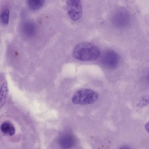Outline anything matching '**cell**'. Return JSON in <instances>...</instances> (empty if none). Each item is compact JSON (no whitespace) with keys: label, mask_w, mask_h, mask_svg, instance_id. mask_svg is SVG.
Wrapping results in <instances>:
<instances>
[{"label":"cell","mask_w":149,"mask_h":149,"mask_svg":"<svg viewBox=\"0 0 149 149\" xmlns=\"http://www.w3.org/2000/svg\"><path fill=\"white\" fill-rule=\"evenodd\" d=\"M99 48L94 44L87 42L78 44L74 49L73 55L76 59L91 61L98 58L100 55Z\"/></svg>","instance_id":"1"},{"label":"cell","mask_w":149,"mask_h":149,"mask_svg":"<svg viewBox=\"0 0 149 149\" xmlns=\"http://www.w3.org/2000/svg\"><path fill=\"white\" fill-rule=\"evenodd\" d=\"M98 95L94 91L87 88L80 89L73 95V103L80 105L91 104L94 103L98 98Z\"/></svg>","instance_id":"2"},{"label":"cell","mask_w":149,"mask_h":149,"mask_svg":"<svg viewBox=\"0 0 149 149\" xmlns=\"http://www.w3.org/2000/svg\"><path fill=\"white\" fill-rule=\"evenodd\" d=\"M119 56L117 53L112 50L105 51L102 55L101 61L106 68L113 70L116 68L119 61Z\"/></svg>","instance_id":"3"},{"label":"cell","mask_w":149,"mask_h":149,"mask_svg":"<svg viewBox=\"0 0 149 149\" xmlns=\"http://www.w3.org/2000/svg\"><path fill=\"white\" fill-rule=\"evenodd\" d=\"M68 15L73 20H79L82 14V6L81 0H66Z\"/></svg>","instance_id":"4"},{"label":"cell","mask_w":149,"mask_h":149,"mask_svg":"<svg viewBox=\"0 0 149 149\" xmlns=\"http://www.w3.org/2000/svg\"><path fill=\"white\" fill-rule=\"evenodd\" d=\"M77 142L75 136L70 133H67L63 135L59 140L60 146L63 148L67 149L73 147Z\"/></svg>","instance_id":"5"},{"label":"cell","mask_w":149,"mask_h":149,"mask_svg":"<svg viewBox=\"0 0 149 149\" xmlns=\"http://www.w3.org/2000/svg\"><path fill=\"white\" fill-rule=\"evenodd\" d=\"M1 131L3 134L10 136H12L15 132V129L13 125L8 121L3 123L0 126Z\"/></svg>","instance_id":"6"},{"label":"cell","mask_w":149,"mask_h":149,"mask_svg":"<svg viewBox=\"0 0 149 149\" xmlns=\"http://www.w3.org/2000/svg\"><path fill=\"white\" fill-rule=\"evenodd\" d=\"M45 0H27L29 8L32 10H36L40 8L43 6Z\"/></svg>","instance_id":"7"},{"label":"cell","mask_w":149,"mask_h":149,"mask_svg":"<svg viewBox=\"0 0 149 149\" xmlns=\"http://www.w3.org/2000/svg\"><path fill=\"white\" fill-rule=\"evenodd\" d=\"M10 13L8 9L4 10L1 13L0 16L1 21L3 25H7L9 22Z\"/></svg>","instance_id":"8"},{"label":"cell","mask_w":149,"mask_h":149,"mask_svg":"<svg viewBox=\"0 0 149 149\" xmlns=\"http://www.w3.org/2000/svg\"><path fill=\"white\" fill-rule=\"evenodd\" d=\"M23 28L24 31L26 33L29 34L34 33L35 30L34 24L30 22L25 23L23 25Z\"/></svg>","instance_id":"9"},{"label":"cell","mask_w":149,"mask_h":149,"mask_svg":"<svg viewBox=\"0 0 149 149\" xmlns=\"http://www.w3.org/2000/svg\"><path fill=\"white\" fill-rule=\"evenodd\" d=\"M145 127L146 131L149 133V121L146 123Z\"/></svg>","instance_id":"10"},{"label":"cell","mask_w":149,"mask_h":149,"mask_svg":"<svg viewBox=\"0 0 149 149\" xmlns=\"http://www.w3.org/2000/svg\"><path fill=\"white\" fill-rule=\"evenodd\" d=\"M147 77H148V79L149 80V73L148 74Z\"/></svg>","instance_id":"11"}]
</instances>
